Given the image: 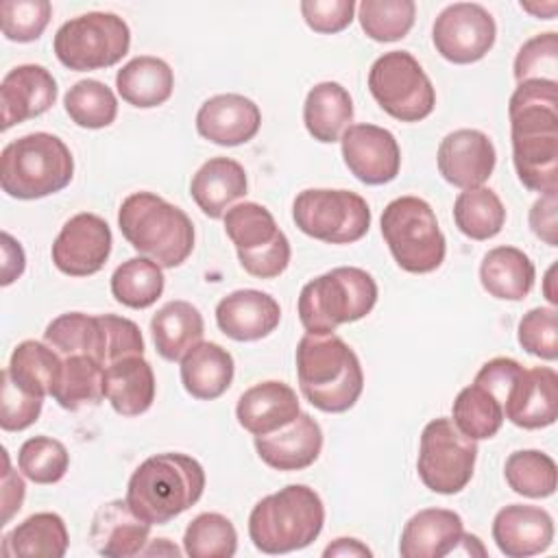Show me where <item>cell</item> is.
Instances as JSON below:
<instances>
[{
	"label": "cell",
	"mask_w": 558,
	"mask_h": 558,
	"mask_svg": "<svg viewBox=\"0 0 558 558\" xmlns=\"http://www.w3.org/2000/svg\"><path fill=\"white\" fill-rule=\"evenodd\" d=\"M357 20L373 41H399L414 26L416 4L412 0H362Z\"/></svg>",
	"instance_id": "cell-44"
},
{
	"label": "cell",
	"mask_w": 558,
	"mask_h": 558,
	"mask_svg": "<svg viewBox=\"0 0 558 558\" xmlns=\"http://www.w3.org/2000/svg\"><path fill=\"white\" fill-rule=\"evenodd\" d=\"M118 227L140 255L161 268L181 266L194 251L190 216L155 192L129 194L118 209Z\"/></svg>",
	"instance_id": "cell-4"
},
{
	"label": "cell",
	"mask_w": 558,
	"mask_h": 558,
	"mask_svg": "<svg viewBox=\"0 0 558 558\" xmlns=\"http://www.w3.org/2000/svg\"><path fill=\"white\" fill-rule=\"evenodd\" d=\"M453 220L462 235L471 240H490L506 225V207L490 187H471L458 194L453 203Z\"/></svg>",
	"instance_id": "cell-38"
},
{
	"label": "cell",
	"mask_w": 558,
	"mask_h": 558,
	"mask_svg": "<svg viewBox=\"0 0 558 558\" xmlns=\"http://www.w3.org/2000/svg\"><path fill=\"white\" fill-rule=\"evenodd\" d=\"M225 233L233 242L240 266L257 279H275L290 264V242L272 214L253 201L238 203L222 216Z\"/></svg>",
	"instance_id": "cell-10"
},
{
	"label": "cell",
	"mask_w": 558,
	"mask_h": 558,
	"mask_svg": "<svg viewBox=\"0 0 558 558\" xmlns=\"http://www.w3.org/2000/svg\"><path fill=\"white\" fill-rule=\"evenodd\" d=\"M504 477L517 495L545 499L556 493L558 469L551 456L538 449H519L508 456Z\"/></svg>",
	"instance_id": "cell-41"
},
{
	"label": "cell",
	"mask_w": 558,
	"mask_h": 558,
	"mask_svg": "<svg viewBox=\"0 0 558 558\" xmlns=\"http://www.w3.org/2000/svg\"><path fill=\"white\" fill-rule=\"evenodd\" d=\"M61 357V375L50 397L70 412L85 405H98L105 399V366L83 353Z\"/></svg>",
	"instance_id": "cell-36"
},
{
	"label": "cell",
	"mask_w": 558,
	"mask_h": 558,
	"mask_svg": "<svg viewBox=\"0 0 558 558\" xmlns=\"http://www.w3.org/2000/svg\"><path fill=\"white\" fill-rule=\"evenodd\" d=\"M554 272H556V266H549V270L545 272V281H543V294L551 305L558 303V292L554 290Z\"/></svg>",
	"instance_id": "cell-59"
},
{
	"label": "cell",
	"mask_w": 558,
	"mask_h": 558,
	"mask_svg": "<svg viewBox=\"0 0 558 558\" xmlns=\"http://www.w3.org/2000/svg\"><path fill=\"white\" fill-rule=\"evenodd\" d=\"M248 179L242 168L231 157L207 159L190 181V194L198 209L209 218H222L238 198L246 194Z\"/></svg>",
	"instance_id": "cell-27"
},
{
	"label": "cell",
	"mask_w": 558,
	"mask_h": 558,
	"mask_svg": "<svg viewBox=\"0 0 558 558\" xmlns=\"http://www.w3.org/2000/svg\"><path fill=\"white\" fill-rule=\"evenodd\" d=\"M477 460V442L464 436L451 418L438 416L421 432L416 473L425 488L456 495L466 488Z\"/></svg>",
	"instance_id": "cell-13"
},
{
	"label": "cell",
	"mask_w": 558,
	"mask_h": 558,
	"mask_svg": "<svg viewBox=\"0 0 558 558\" xmlns=\"http://www.w3.org/2000/svg\"><path fill=\"white\" fill-rule=\"evenodd\" d=\"M259 126V107L242 94H216L196 111L198 135L218 146L246 144L257 135Z\"/></svg>",
	"instance_id": "cell-20"
},
{
	"label": "cell",
	"mask_w": 558,
	"mask_h": 558,
	"mask_svg": "<svg viewBox=\"0 0 558 558\" xmlns=\"http://www.w3.org/2000/svg\"><path fill=\"white\" fill-rule=\"evenodd\" d=\"M24 266H26V255H24L22 244L11 233L4 231L2 233V279H0V283L4 288L11 286L24 272Z\"/></svg>",
	"instance_id": "cell-55"
},
{
	"label": "cell",
	"mask_w": 558,
	"mask_h": 558,
	"mask_svg": "<svg viewBox=\"0 0 558 558\" xmlns=\"http://www.w3.org/2000/svg\"><path fill=\"white\" fill-rule=\"evenodd\" d=\"M54 76L37 63H22L11 68L0 83L2 131L46 113L57 100Z\"/></svg>",
	"instance_id": "cell-18"
},
{
	"label": "cell",
	"mask_w": 558,
	"mask_h": 558,
	"mask_svg": "<svg viewBox=\"0 0 558 558\" xmlns=\"http://www.w3.org/2000/svg\"><path fill=\"white\" fill-rule=\"evenodd\" d=\"M70 545L65 521L57 512H35L2 538L4 556H65Z\"/></svg>",
	"instance_id": "cell-35"
},
{
	"label": "cell",
	"mask_w": 558,
	"mask_h": 558,
	"mask_svg": "<svg viewBox=\"0 0 558 558\" xmlns=\"http://www.w3.org/2000/svg\"><path fill=\"white\" fill-rule=\"evenodd\" d=\"M296 377L303 397L320 412L351 410L364 390L357 353L336 333H305L296 344Z\"/></svg>",
	"instance_id": "cell-2"
},
{
	"label": "cell",
	"mask_w": 558,
	"mask_h": 558,
	"mask_svg": "<svg viewBox=\"0 0 558 558\" xmlns=\"http://www.w3.org/2000/svg\"><path fill=\"white\" fill-rule=\"evenodd\" d=\"M129 24L109 11H89L63 22L52 41L59 63L74 72L111 68L129 52Z\"/></svg>",
	"instance_id": "cell-9"
},
{
	"label": "cell",
	"mask_w": 558,
	"mask_h": 558,
	"mask_svg": "<svg viewBox=\"0 0 558 558\" xmlns=\"http://www.w3.org/2000/svg\"><path fill=\"white\" fill-rule=\"evenodd\" d=\"M150 536V523L140 519L126 499L102 504L89 525V543L105 558H131L142 554Z\"/></svg>",
	"instance_id": "cell-24"
},
{
	"label": "cell",
	"mask_w": 558,
	"mask_h": 558,
	"mask_svg": "<svg viewBox=\"0 0 558 558\" xmlns=\"http://www.w3.org/2000/svg\"><path fill=\"white\" fill-rule=\"evenodd\" d=\"M325 558H331V556H373V551L357 538H336L333 543H329L323 551Z\"/></svg>",
	"instance_id": "cell-56"
},
{
	"label": "cell",
	"mask_w": 558,
	"mask_h": 558,
	"mask_svg": "<svg viewBox=\"0 0 558 558\" xmlns=\"http://www.w3.org/2000/svg\"><path fill=\"white\" fill-rule=\"evenodd\" d=\"M523 366L512 360V357H493L486 364H482V368L475 375V384H480L482 388H486L504 408L506 397L512 388V384L517 381V377L521 375Z\"/></svg>",
	"instance_id": "cell-52"
},
{
	"label": "cell",
	"mask_w": 558,
	"mask_h": 558,
	"mask_svg": "<svg viewBox=\"0 0 558 558\" xmlns=\"http://www.w3.org/2000/svg\"><path fill=\"white\" fill-rule=\"evenodd\" d=\"M381 235L405 272L427 275L445 262V235L432 205L418 196H399L384 207Z\"/></svg>",
	"instance_id": "cell-8"
},
{
	"label": "cell",
	"mask_w": 558,
	"mask_h": 558,
	"mask_svg": "<svg viewBox=\"0 0 558 558\" xmlns=\"http://www.w3.org/2000/svg\"><path fill=\"white\" fill-rule=\"evenodd\" d=\"M63 107L70 120L81 129H105L118 116V98L102 81L83 78L74 83L65 96Z\"/></svg>",
	"instance_id": "cell-42"
},
{
	"label": "cell",
	"mask_w": 558,
	"mask_h": 558,
	"mask_svg": "<svg viewBox=\"0 0 558 558\" xmlns=\"http://www.w3.org/2000/svg\"><path fill=\"white\" fill-rule=\"evenodd\" d=\"M558 416V375L549 366L523 368L512 384L504 418L523 429H543L556 423Z\"/></svg>",
	"instance_id": "cell-19"
},
{
	"label": "cell",
	"mask_w": 558,
	"mask_h": 558,
	"mask_svg": "<svg viewBox=\"0 0 558 558\" xmlns=\"http://www.w3.org/2000/svg\"><path fill=\"white\" fill-rule=\"evenodd\" d=\"M320 449L323 429L307 412H299L296 418L266 436H255L259 460L277 471H303L318 460Z\"/></svg>",
	"instance_id": "cell-22"
},
{
	"label": "cell",
	"mask_w": 558,
	"mask_h": 558,
	"mask_svg": "<svg viewBox=\"0 0 558 558\" xmlns=\"http://www.w3.org/2000/svg\"><path fill=\"white\" fill-rule=\"evenodd\" d=\"M519 344L534 357L554 362L558 357V312L556 307H532L519 320Z\"/></svg>",
	"instance_id": "cell-48"
},
{
	"label": "cell",
	"mask_w": 558,
	"mask_h": 558,
	"mask_svg": "<svg viewBox=\"0 0 558 558\" xmlns=\"http://www.w3.org/2000/svg\"><path fill=\"white\" fill-rule=\"evenodd\" d=\"M2 482H0V508H2V523L7 525L15 512H20L22 504H24V495H26V484L24 480L17 475V471L11 469V460H9V451L2 449Z\"/></svg>",
	"instance_id": "cell-54"
},
{
	"label": "cell",
	"mask_w": 558,
	"mask_h": 558,
	"mask_svg": "<svg viewBox=\"0 0 558 558\" xmlns=\"http://www.w3.org/2000/svg\"><path fill=\"white\" fill-rule=\"evenodd\" d=\"M155 373L144 355H124L105 366V399L120 416H140L155 401Z\"/></svg>",
	"instance_id": "cell-28"
},
{
	"label": "cell",
	"mask_w": 558,
	"mask_h": 558,
	"mask_svg": "<svg viewBox=\"0 0 558 558\" xmlns=\"http://www.w3.org/2000/svg\"><path fill=\"white\" fill-rule=\"evenodd\" d=\"M353 100L347 87L336 81L316 83L303 102L307 133L320 144H333L351 126Z\"/></svg>",
	"instance_id": "cell-33"
},
{
	"label": "cell",
	"mask_w": 558,
	"mask_h": 558,
	"mask_svg": "<svg viewBox=\"0 0 558 558\" xmlns=\"http://www.w3.org/2000/svg\"><path fill=\"white\" fill-rule=\"evenodd\" d=\"M144 556H181L179 547L172 545L168 538H157V541H150L146 543V547L142 549Z\"/></svg>",
	"instance_id": "cell-57"
},
{
	"label": "cell",
	"mask_w": 558,
	"mask_h": 558,
	"mask_svg": "<svg viewBox=\"0 0 558 558\" xmlns=\"http://www.w3.org/2000/svg\"><path fill=\"white\" fill-rule=\"evenodd\" d=\"M301 412L296 392L277 379L259 381L244 390L235 405V418L253 436H266Z\"/></svg>",
	"instance_id": "cell-26"
},
{
	"label": "cell",
	"mask_w": 558,
	"mask_h": 558,
	"mask_svg": "<svg viewBox=\"0 0 558 558\" xmlns=\"http://www.w3.org/2000/svg\"><path fill=\"white\" fill-rule=\"evenodd\" d=\"M74 177V157L52 133L35 131L9 142L0 155L2 192L17 201H35L61 192Z\"/></svg>",
	"instance_id": "cell-6"
},
{
	"label": "cell",
	"mask_w": 558,
	"mask_h": 558,
	"mask_svg": "<svg viewBox=\"0 0 558 558\" xmlns=\"http://www.w3.org/2000/svg\"><path fill=\"white\" fill-rule=\"evenodd\" d=\"M556 211H558V196H556V192H551V194H541L534 201V205L530 209V216H527L532 233L549 246H558Z\"/></svg>",
	"instance_id": "cell-53"
},
{
	"label": "cell",
	"mask_w": 558,
	"mask_h": 558,
	"mask_svg": "<svg viewBox=\"0 0 558 558\" xmlns=\"http://www.w3.org/2000/svg\"><path fill=\"white\" fill-rule=\"evenodd\" d=\"M440 177L460 187L471 190L488 181L495 170L497 153L493 140L477 129H458L442 137L436 155Z\"/></svg>",
	"instance_id": "cell-17"
},
{
	"label": "cell",
	"mask_w": 558,
	"mask_h": 558,
	"mask_svg": "<svg viewBox=\"0 0 558 558\" xmlns=\"http://www.w3.org/2000/svg\"><path fill=\"white\" fill-rule=\"evenodd\" d=\"M233 355L218 342H198L181 357V384L185 392L201 401L222 397L233 381Z\"/></svg>",
	"instance_id": "cell-29"
},
{
	"label": "cell",
	"mask_w": 558,
	"mask_h": 558,
	"mask_svg": "<svg viewBox=\"0 0 558 558\" xmlns=\"http://www.w3.org/2000/svg\"><path fill=\"white\" fill-rule=\"evenodd\" d=\"M52 17L48 0H4L0 4V26L9 41L28 44L41 37Z\"/></svg>",
	"instance_id": "cell-46"
},
{
	"label": "cell",
	"mask_w": 558,
	"mask_h": 558,
	"mask_svg": "<svg viewBox=\"0 0 558 558\" xmlns=\"http://www.w3.org/2000/svg\"><path fill=\"white\" fill-rule=\"evenodd\" d=\"M105 325V366L124 355H144V338L140 327L124 316L100 314Z\"/></svg>",
	"instance_id": "cell-51"
},
{
	"label": "cell",
	"mask_w": 558,
	"mask_h": 558,
	"mask_svg": "<svg viewBox=\"0 0 558 558\" xmlns=\"http://www.w3.org/2000/svg\"><path fill=\"white\" fill-rule=\"evenodd\" d=\"M521 9L527 11V13H532V15L538 17V20H551V17L556 15V11H558V2H547V4L521 2Z\"/></svg>",
	"instance_id": "cell-58"
},
{
	"label": "cell",
	"mask_w": 558,
	"mask_h": 558,
	"mask_svg": "<svg viewBox=\"0 0 558 558\" xmlns=\"http://www.w3.org/2000/svg\"><path fill=\"white\" fill-rule=\"evenodd\" d=\"M536 279L532 259L517 246H495L480 264L482 288L501 301H523Z\"/></svg>",
	"instance_id": "cell-32"
},
{
	"label": "cell",
	"mask_w": 558,
	"mask_h": 558,
	"mask_svg": "<svg viewBox=\"0 0 558 558\" xmlns=\"http://www.w3.org/2000/svg\"><path fill=\"white\" fill-rule=\"evenodd\" d=\"M205 482V469L196 458L166 451L146 458L133 471L126 501L146 523L166 525L203 497Z\"/></svg>",
	"instance_id": "cell-3"
},
{
	"label": "cell",
	"mask_w": 558,
	"mask_h": 558,
	"mask_svg": "<svg viewBox=\"0 0 558 558\" xmlns=\"http://www.w3.org/2000/svg\"><path fill=\"white\" fill-rule=\"evenodd\" d=\"M44 399L31 395L15 386L7 371H2V388H0V427L4 432H22L37 423L41 414Z\"/></svg>",
	"instance_id": "cell-49"
},
{
	"label": "cell",
	"mask_w": 558,
	"mask_h": 558,
	"mask_svg": "<svg viewBox=\"0 0 558 558\" xmlns=\"http://www.w3.org/2000/svg\"><path fill=\"white\" fill-rule=\"evenodd\" d=\"M512 163L538 194L558 192V81H523L508 102Z\"/></svg>",
	"instance_id": "cell-1"
},
{
	"label": "cell",
	"mask_w": 558,
	"mask_h": 558,
	"mask_svg": "<svg viewBox=\"0 0 558 558\" xmlns=\"http://www.w3.org/2000/svg\"><path fill=\"white\" fill-rule=\"evenodd\" d=\"M368 92L399 122H421L436 107V89L408 50H390L373 61Z\"/></svg>",
	"instance_id": "cell-11"
},
{
	"label": "cell",
	"mask_w": 558,
	"mask_h": 558,
	"mask_svg": "<svg viewBox=\"0 0 558 558\" xmlns=\"http://www.w3.org/2000/svg\"><path fill=\"white\" fill-rule=\"evenodd\" d=\"M497 37L495 17L477 2L445 7L432 26L436 52L456 65H469L488 54Z\"/></svg>",
	"instance_id": "cell-14"
},
{
	"label": "cell",
	"mask_w": 558,
	"mask_h": 558,
	"mask_svg": "<svg viewBox=\"0 0 558 558\" xmlns=\"http://www.w3.org/2000/svg\"><path fill=\"white\" fill-rule=\"evenodd\" d=\"M44 340L61 355L83 353L105 366V325L102 316L68 312L46 325Z\"/></svg>",
	"instance_id": "cell-37"
},
{
	"label": "cell",
	"mask_w": 558,
	"mask_h": 558,
	"mask_svg": "<svg viewBox=\"0 0 558 558\" xmlns=\"http://www.w3.org/2000/svg\"><path fill=\"white\" fill-rule=\"evenodd\" d=\"M279 320L281 307L277 299L253 288L235 290L216 305L218 329L235 342L262 340L277 329Z\"/></svg>",
	"instance_id": "cell-21"
},
{
	"label": "cell",
	"mask_w": 558,
	"mask_h": 558,
	"mask_svg": "<svg viewBox=\"0 0 558 558\" xmlns=\"http://www.w3.org/2000/svg\"><path fill=\"white\" fill-rule=\"evenodd\" d=\"M325 525L320 495L305 484H288L262 497L248 514V536L262 554H290L312 545Z\"/></svg>",
	"instance_id": "cell-5"
},
{
	"label": "cell",
	"mask_w": 558,
	"mask_h": 558,
	"mask_svg": "<svg viewBox=\"0 0 558 558\" xmlns=\"http://www.w3.org/2000/svg\"><path fill=\"white\" fill-rule=\"evenodd\" d=\"M357 4L353 0H303L301 15L305 24L320 35L344 31L355 17Z\"/></svg>",
	"instance_id": "cell-50"
},
{
	"label": "cell",
	"mask_w": 558,
	"mask_h": 558,
	"mask_svg": "<svg viewBox=\"0 0 558 558\" xmlns=\"http://www.w3.org/2000/svg\"><path fill=\"white\" fill-rule=\"evenodd\" d=\"M17 466L35 484H57L70 466L65 445L50 436H33L17 451Z\"/></svg>",
	"instance_id": "cell-45"
},
{
	"label": "cell",
	"mask_w": 558,
	"mask_h": 558,
	"mask_svg": "<svg viewBox=\"0 0 558 558\" xmlns=\"http://www.w3.org/2000/svg\"><path fill=\"white\" fill-rule=\"evenodd\" d=\"M183 551L190 558H231L238 551V532L220 512H201L183 534Z\"/></svg>",
	"instance_id": "cell-43"
},
{
	"label": "cell",
	"mask_w": 558,
	"mask_h": 558,
	"mask_svg": "<svg viewBox=\"0 0 558 558\" xmlns=\"http://www.w3.org/2000/svg\"><path fill=\"white\" fill-rule=\"evenodd\" d=\"M340 150L351 174L366 185H384L401 170L397 137L377 124H351L340 137Z\"/></svg>",
	"instance_id": "cell-16"
},
{
	"label": "cell",
	"mask_w": 558,
	"mask_h": 558,
	"mask_svg": "<svg viewBox=\"0 0 558 558\" xmlns=\"http://www.w3.org/2000/svg\"><path fill=\"white\" fill-rule=\"evenodd\" d=\"M166 286L161 266L144 255L122 262L111 275V294L131 310H146L161 296Z\"/></svg>",
	"instance_id": "cell-39"
},
{
	"label": "cell",
	"mask_w": 558,
	"mask_h": 558,
	"mask_svg": "<svg viewBox=\"0 0 558 558\" xmlns=\"http://www.w3.org/2000/svg\"><path fill=\"white\" fill-rule=\"evenodd\" d=\"M377 283L357 266L331 268L307 281L296 301V314L307 333H333L344 323L371 314L377 303Z\"/></svg>",
	"instance_id": "cell-7"
},
{
	"label": "cell",
	"mask_w": 558,
	"mask_h": 558,
	"mask_svg": "<svg viewBox=\"0 0 558 558\" xmlns=\"http://www.w3.org/2000/svg\"><path fill=\"white\" fill-rule=\"evenodd\" d=\"M493 541L508 558L543 554L554 543V519L541 506H504L493 519Z\"/></svg>",
	"instance_id": "cell-23"
},
{
	"label": "cell",
	"mask_w": 558,
	"mask_h": 558,
	"mask_svg": "<svg viewBox=\"0 0 558 558\" xmlns=\"http://www.w3.org/2000/svg\"><path fill=\"white\" fill-rule=\"evenodd\" d=\"M116 89L131 107L153 109L172 96L174 72L163 59L140 54L118 70Z\"/></svg>",
	"instance_id": "cell-31"
},
{
	"label": "cell",
	"mask_w": 558,
	"mask_h": 558,
	"mask_svg": "<svg viewBox=\"0 0 558 558\" xmlns=\"http://www.w3.org/2000/svg\"><path fill=\"white\" fill-rule=\"evenodd\" d=\"M453 425L471 440L493 438L504 425L501 403L480 384H471L458 392L451 405Z\"/></svg>",
	"instance_id": "cell-40"
},
{
	"label": "cell",
	"mask_w": 558,
	"mask_h": 558,
	"mask_svg": "<svg viewBox=\"0 0 558 558\" xmlns=\"http://www.w3.org/2000/svg\"><path fill=\"white\" fill-rule=\"evenodd\" d=\"M61 353L54 351L48 342L22 340L13 349L4 371L15 386L44 399L52 395L61 375Z\"/></svg>",
	"instance_id": "cell-34"
},
{
	"label": "cell",
	"mask_w": 558,
	"mask_h": 558,
	"mask_svg": "<svg viewBox=\"0 0 558 558\" xmlns=\"http://www.w3.org/2000/svg\"><path fill=\"white\" fill-rule=\"evenodd\" d=\"M558 74V33L547 31L530 37L514 57V78L523 81H556Z\"/></svg>",
	"instance_id": "cell-47"
},
{
	"label": "cell",
	"mask_w": 558,
	"mask_h": 558,
	"mask_svg": "<svg viewBox=\"0 0 558 558\" xmlns=\"http://www.w3.org/2000/svg\"><path fill=\"white\" fill-rule=\"evenodd\" d=\"M113 235L105 218L81 211L65 220L52 242L50 255L59 272L70 277L96 275L111 255Z\"/></svg>",
	"instance_id": "cell-15"
},
{
	"label": "cell",
	"mask_w": 558,
	"mask_h": 558,
	"mask_svg": "<svg viewBox=\"0 0 558 558\" xmlns=\"http://www.w3.org/2000/svg\"><path fill=\"white\" fill-rule=\"evenodd\" d=\"M464 536L462 517L447 508H423L401 530L403 558H442L458 551Z\"/></svg>",
	"instance_id": "cell-25"
},
{
	"label": "cell",
	"mask_w": 558,
	"mask_h": 558,
	"mask_svg": "<svg viewBox=\"0 0 558 558\" xmlns=\"http://www.w3.org/2000/svg\"><path fill=\"white\" fill-rule=\"evenodd\" d=\"M150 333L163 360L181 362V357L203 340V314L190 301H168L153 314Z\"/></svg>",
	"instance_id": "cell-30"
},
{
	"label": "cell",
	"mask_w": 558,
	"mask_h": 558,
	"mask_svg": "<svg viewBox=\"0 0 558 558\" xmlns=\"http://www.w3.org/2000/svg\"><path fill=\"white\" fill-rule=\"evenodd\" d=\"M292 220L305 235L327 244H353L368 233L371 207L351 190L310 187L296 194Z\"/></svg>",
	"instance_id": "cell-12"
}]
</instances>
